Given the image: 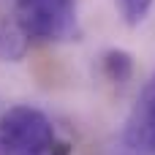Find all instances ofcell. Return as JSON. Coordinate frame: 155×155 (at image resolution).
Masks as SVG:
<instances>
[{"label": "cell", "instance_id": "6da1fadb", "mask_svg": "<svg viewBox=\"0 0 155 155\" xmlns=\"http://www.w3.org/2000/svg\"><path fill=\"white\" fill-rule=\"evenodd\" d=\"M57 142L52 120L27 104L11 106L0 117V153L3 155H65Z\"/></svg>", "mask_w": 155, "mask_h": 155}, {"label": "cell", "instance_id": "7a4b0ae2", "mask_svg": "<svg viewBox=\"0 0 155 155\" xmlns=\"http://www.w3.org/2000/svg\"><path fill=\"white\" fill-rule=\"evenodd\" d=\"M14 22L22 27L27 41L54 44L79 38L76 0H16Z\"/></svg>", "mask_w": 155, "mask_h": 155}, {"label": "cell", "instance_id": "3957f363", "mask_svg": "<svg viewBox=\"0 0 155 155\" xmlns=\"http://www.w3.org/2000/svg\"><path fill=\"white\" fill-rule=\"evenodd\" d=\"M125 139H128L131 147L155 155V74L144 84V90H142V95H139V101L134 106Z\"/></svg>", "mask_w": 155, "mask_h": 155}, {"label": "cell", "instance_id": "277c9868", "mask_svg": "<svg viewBox=\"0 0 155 155\" xmlns=\"http://www.w3.org/2000/svg\"><path fill=\"white\" fill-rule=\"evenodd\" d=\"M30 49V41L27 35L22 33V27L11 19H3L0 22V60L5 63H19Z\"/></svg>", "mask_w": 155, "mask_h": 155}, {"label": "cell", "instance_id": "5b68a950", "mask_svg": "<svg viewBox=\"0 0 155 155\" xmlns=\"http://www.w3.org/2000/svg\"><path fill=\"white\" fill-rule=\"evenodd\" d=\"M101 71L114 84H128L134 76V54L125 49H106L101 54Z\"/></svg>", "mask_w": 155, "mask_h": 155}, {"label": "cell", "instance_id": "8992f818", "mask_svg": "<svg viewBox=\"0 0 155 155\" xmlns=\"http://www.w3.org/2000/svg\"><path fill=\"white\" fill-rule=\"evenodd\" d=\"M153 3H155V0H117V5H120V14H123L125 25H131V27H136V25H142V22H144V16L150 14Z\"/></svg>", "mask_w": 155, "mask_h": 155}]
</instances>
